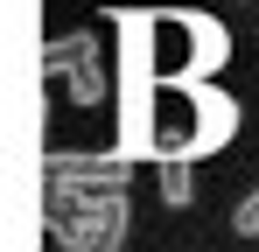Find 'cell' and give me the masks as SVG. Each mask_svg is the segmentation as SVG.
Returning <instances> with one entry per match:
<instances>
[{
    "mask_svg": "<svg viewBox=\"0 0 259 252\" xmlns=\"http://www.w3.org/2000/svg\"><path fill=\"white\" fill-rule=\"evenodd\" d=\"M231 231H238V238H259V189H252V196H238V210H231Z\"/></svg>",
    "mask_w": 259,
    "mask_h": 252,
    "instance_id": "3957f363",
    "label": "cell"
},
{
    "mask_svg": "<svg viewBox=\"0 0 259 252\" xmlns=\"http://www.w3.org/2000/svg\"><path fill=\"white\" fill-rule=\"evenodd\" d=\"M154 175H161V203H189L196 196V154H154Z\"/></svg>",
    "mask_w": 259,
    "mask_h": 252,
    "instance_id": "7a4b0ae2",
    "label": "cell"
},
{
    "mask_svg": "<svg viewBox=\"0 0 259 252\" xmlns=\"http://www.w3.org/2000/svg\"><path fill=\"white\" fill-rule=\"evenodd\" d=\"M49 175L70 189H126L133 161L126 154H49Z\"/></svg>",
    "mask_w": 259,
    "mask_h": 252,
    "instance_id": "6da1fadb",
    "label": "cell"
}]
</instances>
